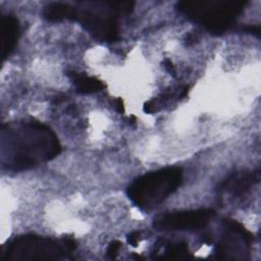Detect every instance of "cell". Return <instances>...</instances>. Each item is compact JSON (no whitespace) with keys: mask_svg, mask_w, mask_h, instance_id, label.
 <instances>
[{"mask_svg":"<svg viewBox=\"0 0 261 261\" xmlns=\"http://www.w3.org/2000/svg\"><path fill=\"white\" fill-rule=\"evenodd\" d=\"M61 151L57 136L37 121L3 124L1 128V162L12 171L28 170L40 162L52 160Z\"/></svg>","mask_w":261,"mask_h":261,"instance_id":"6da1fadb","label":"cell"},{"mask_svg":"<svg viewBox=\"0 0 261 261\" xmlns=\"http://www.w3.org/2000/svg\"><path fill=\"white\" fill-rule=\"evenodd\" d=\"M130 1H89L71 5L70 19L76 20L90 34L101 41L114 42L118 39V18L133 11Z\"/></svg>","mask_w":261,"mask_h":261,"instance_id":"7a4b0ae2","label":"cell"},{"mask_svg":"<svg viewBox=\"0 0 261 261\" xmlns=\"http://www.w3.org/2000/svg\"><path fill=\"white\" fill-rule=\"evenodd\" d=\"M184 171L172 166L145 173L127 188L129 200L142 210H150L161 204L180 186Z\"/></svg>","mask_w":261,"mask_h":261,"instance_id":"3957f363","label":"cell"},{"mask_svg":"<svg viewBox=\"0 0 261 261\" xmlns=\"http://www.w3.org/2000/svg\"><path fill=\"white\" fill-rule=\"evenodd\" d=\"M246 3L243 0L181 1L177 3V9L209 32L219 35L228 31L236 23Z\"/></svg>","mask_w":261,"mask_h":261,"instance_id":"277c9868","label":"cell"},{"mask_svg":"<svg viewBox=\"0 0 261 261\" xmlns=\"http://www.w3.org/2000/svg\"><path fill=\"white\" fill-rule=\"evenodd\" d=\"M70 238L54 240L36 234H24L9 241L2 248V257L9 260L64 259L75 250Z\"/></svg>","mask_w":261,"mask_h":261,"instance_id":"5b68a950","label":"cell"},{"mask_svg":"<svg viewBox=\"0 0 261 261\" xmlns=\"http://www.w3.org/2000/svg\"><path fill=\"white\" fill-rule=\"evenodd\" d=\"M213 209H197L165 213L157 216L153 226L157 230H196L205 227L214 217Z\"/></svg>","mask_w":261,"mask_h":261,"instance_id":"8992f818","label":"cell"},{"mask_svg":"<svg viewBox=\"0 0 261 261\" xmlns=\"http://www.w3.org/2000/svg\"><path fill=\"white\" fill-rule=\"evenodd\" d=\"M253 237L241 223L225 219L223 221V232L215 248L217 258H233L237 253H248L252 244Z\"/></svg>","mask_w":261,"mask_h":261,"instance_id":"52a82bcc","label":"cell"},{"mask_svg":"<svg viewBox=\"0 0 261 261\" xmlns=\"http://www.w3.org/2000/svg\"><path fill=\"white\" fill-rule=\"evenodd\" d=\"M260 179L259 169L253 171H238L220 182L217 192L220 196L241 197L248 193Z\"/></svg>","mask_w":261,"mask_h":261,"instance_id":"ba28073f","label":"cell"},{"mask_svg":"<svg viewBox=\"0 0 261 261\" xmlns=\"http://www.w3.org/2000/svg\"><path fill=\"white\" fill-rule=\"evenodd\" d=\"M19 37V24L13 15H4L1 17V43L2 58L9 56L15 48Z\"/></svg>","mask_w":261,"mask_h":261,"instance_id":"9c48e42d","label":"cell"},{"mask_svg":"<svg viewBox=\"0 0 261 261\" xmlns=\"http://www.w3.org/2000/svg\"><path fill=\"white\" fill-rule=\"evenodd\" d=\"M67 75L72 81L75 90L81 94H93L105 88V85L100 80L85 73L69 70L67 71Z\"/></svg>","mask_w":261,"mask_h":261,"instance_id":"30bf717a","label":"cell"},{"mask_svg":"<svg viewBox=\"0 0 261 261\" xmlns=\"http://www.w3.org/2000/svg\"><path fill=\"white\" fill-rule=\"evenodd\" d=\"M71 14V4L63 2H52L45 6L43 16L49 21H60L69 19Z\"/></svg>","mask_w":261,"mask_h":261,"instance_id":"8fae6325","label":"cell"},{"mask_svg":"<svg viewBox=\"0 0 261 261\" xmlns=\"http://www.w3.org/2000/svg\"><path fill=\"white\" fill-rule=\"evenodd\" d=\"M165 256L168 258L173 257H187L189 254V248L186 243H174L169 244L164 252Z\"/></svg>","mask_w":261,"mask_h":261,"instance_id":"7c38bea8","label":"cell"},{"mask_svg":"<svg viewBox=\"0 0 261 261\" xmlns=\"http://www.w3.org/2000/svg\"><path fill=\"white\" fill-rule=\"evenodd\" d=\"M121 248V243L119 241H112L109 246H108V249H107V256L110 258V259H114L116 258L119 250Z\"/></svg>","mask_w":261,"mask_h":261,"instance_id":"4fadbf2b","label":"cell"},{"mask_svg":"<svg viewBox=\"0 0 261 261\" xmlns=\"http://www.w3.org/2000/svg\"><path fill=\"white\" fill-rule=\"evenodd\" d=\"M126 240H127V243H128L129 245H132L133 247H137L138 244H139V243L141 242V240H142L141 233H140L139 231H133V232H130V233L127 236Z\"/></svg>","mask_w":261,"mask_h":261,"instance_id":"5bb4252c","label":"cell"},{"mask_svg":"<svg viewBox=\"0 0 261 261\" xmlns=\"http://www.w3.org/2000/svg\"><path fill=\"white\" fill-rule=\"evenodd\" d=\"M243 31L251 33V34H254L256 36L260 35V28H259V25H252V24L251 25H247V27L243 28Z\"/></svg>","mask_w":261,"mask_h":261,"instance_id":"9a60e30c","label":"cell"},{"mask_svg":"<svg viewBox=\"0 0 261 261\" xmlns=\"http://www.w3.org/2000/svg\"><path fill=\"white\" fill-rule=\"evenodd\" d=\"M164 66H165V68H166L170 73H172V74L175 73V70H174V67H173V65H172V62H171L169 59H165V61H164Z\"/></svg>","mask_w":261,"mask_h":261,"instance_id":"2e32d148","label":"cell"},{"mask_svg":"<svg viewBox=\"0 0 261 261\" xmlns=\"http://www.w3.org/2000/svg\"><path fill=\"white\" fill-rule=\"evenodd\" d=\"M116 109L119 113H123L124 112V108H123V102H122V99L121 98H118L117 99V102H116Z\"/></svg>","mask_w":261,"mask_h":261,"instance_id":"e0dca14e","label":"cell"}]
</instances>
